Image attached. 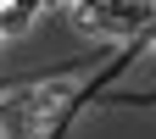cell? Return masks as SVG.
Masks as SVG:
<instances>
[{"instance_id":"obj_2","label":"cell","mask_w":156,"mask_h":139,"mask_svg":"<svg viewBox=\"0 0 156 139\" xmlns=\"http://www.w3.org/2000/svg\"><path fill=\"white\" fill-rule=\"evenodd\" d=\"M28 28H34V11H23V6H6V11H0V33H6V39L28 33Z\"/></svg>"},{"instance_id":"obj_3","label":"cell","mask_w":156,"mask_h":139,"mask_svg":"<svg viewBox=\"0 0 156 139\" xmlns=\"http://www.w3.org/2000/svg\"><path fill=\"white\" fill-rule=\"evenodd\" d=\"M62 100H67V84H45V89L34 95V111H56Z\"/></svg>"},{"instance_id":"obj_5","label":"cell","mask_w":156,"mask_h":139,"mask_svg":"<svg viewBox=\"0 0 156 139\" xmlns=\"http://www.w3.org/2000/svg\"><path fill=\"white\" fill-rule=\"evenodd\" d=\"M0 11H6V6H0Z\"/></svg>"},{"instance_id":"obj_6","label":"cell","mask_w":156,"mask_h":139,"mask_svg":"<svg viewBox=\"0 0 156 139\" xmlns=\"http://www.w3.org/2000/svg\"><path fill=\"white\" fill-rule=\"evenodd\" d=\"M0 139H6V134H0Z\"/></svg>"},{"instance_id":"obj_1","label":"cell","mask_w":156,"mask_h":139,"mask_svg":"<svg viewBox=\"0 0 156 139\" xmlns=\"http://www.w3.org/2000/svg\"><path fill=\"white\" fill-rule=\"evenodd\" d=\"M101 23H106V33L151 28L156 23V0H106V6H101Z\"/></svg>"},{"instance_id":"obj_4","label":"cell","mask_w":156,"mask_h":139,"mask_svg":"<svg viewBox=\"0 0 156 139\" xmlns=\"http://www.w3.org/2000/svg\"><path fill=\"white\" fill-rule=\"evenodd\" d=\"M73 28H78V33H106L101 11H78V6H73Z\"/></svg>"}]
</instances>
